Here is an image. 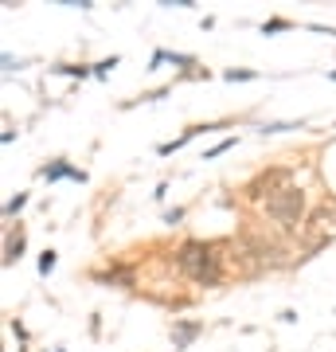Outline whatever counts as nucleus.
<instances>
[{"label": "nucleus", "mask_w": 336, "mask_h": 352, "mask_svg": "<svg viewBox=\"0 0 336 352\" xmlns=\"http://www.w3.org/2000/svg\"><path fill=\"white\" fill-rule=\"evenodd\" d=\"M55 270V251H43L39 254V274H51Z\"/></svg>", "instance_id": "nucleus-6"}, {"label": "nucleus", "mask_w": 336, "mask_h": 352, "mask_svg": "<svg viewBox=\"0 0 336 352\" xmlns=\"http://www.w3.org/2000/svg\"><path fill=\"white\" fill-rule=\"evenodd\" d=\"M24 204H27V196H16V200H8V208H4V212H8V215H16L20 208H24Z\"/></svg>", "instance_id": "nucleus-11"}, {"label": "nucleus", "mask_w": 336, "mask_h": 352, "mask_svg": "<svg viewBox=\"0 0 336 352\" xmlns=\"http://www.w3.org/2000/svg\"><path fill=\"white\" fill-rule=\"evenodd\" d=\"M43 176L47 180H63V176H71V180H87V173H78V168H71V164H51V168H43Z\"/></svg>", "instance_id": "nucleus-4"}, {"label": "nucleus", "mask_w": 336, "mask_h": 352, "mask_svg": "<svg viewBox=\"0 0 336 352\" xmlns=\"http://www.w3.org/2000/svg\"><path fill=\"white\" fill-rule=\"evenodd\" d=\"M286 28H289V20H266V24H262V32L270 36V32H286Z\"/></svg>", "instance_id": "nucleus-9"}, {"label": "nucleus", "mask_w": 336, "mask_h": 352, "mask_svg": "<svg viewBox=\"0 0 336 352\" xmlns=\"http://www.w3.org/2000/svg\"><path fill=\"white\" fill-rule=\"evenodd\" d=\"M301 212H305V192H301L298 184H282V188H274L266 196V215H270L282 231H298Z\"/></svg>", "instance_id": "nucleus-2"}, {"label": "nucleus", "mask_w": 336, "mask_h": 352, "mask_svg": "<svg viewBox=\"0 0 336 352\" xmlns=\"http://www.w3.org/2000/svg\"><path fill=\"white\" fill-rule=\"evenodd\" d=\"M176 266L199 286H215L219 282V254H215L212 243H184L176 251Z\"/></svg>", "instance_id": "nucleus-1"}, {"label": "nucleus", "mask_w": 336, "mask_h": 352, "mask_svg": "<svg viewBox=\"0 0 336 352\" xmlns=\"http://www.w3.org/2000/svg\"><path fill=\"white\" fill-rule=\"evenodd\" d=\"M199 333H203L199 321H172V344H176V349H188Z\"/></svg>", "instance_id": "nucleus-3"}, {"label": "nucleus", "mask_w": 336, "mask_h": 352, "mask_svg": "<svg viewBox=\"0 0 336 352\" xmlns=\"http://www.w3.org/2000/svg\"><path fill=\"white\" fill-rule=\"evenodd\" d=\"M282 129H298V122H270V126H262V133H282Z\"/></svg>", "instance_id": "nucleus-8"}, {"label": "nucleus", "mask_w": 336, "mask_h": 352, "mask_svg": "<svg viewBox=\"0 0 336 352\" xmlns=\"http://www.w3.org/2000/svg\"><path fill=\"white\" fill-rule=\"evenodd\" d=\"M223 78H231V82H247V78H254V71H227Z\"/></svg>", "instance_id": "nucleus-10"}, {"label": "nucleus", "mask_w": 336, "mask_h": 352, "mask_svg": "<svg viewBox=\"0 0 336 352\" xmlns=\"http://www.w3.org/2000/svg\"><path fill=\"white\" fill-rule=\"evenodd\" d=\"M113 67H117V55H110V59H102V63L94 67V75H98V78H102V75H110Z\"/></svg>", "instance_id": "nucleus-7"}, {"label": "nucleus", "mask_w": 336, "mask_h": 352, "mask_svg": "<svg viewBox=\"0 0 336 352\" xmlns=\"http://www.w3.org/2000/svg\"><path fill=\"white\" fill-rule=\"evenodd\" d=\"M231 145H235V138H223V141H215L212 149L203 153V161H212V157H219V153H227V149H231Z\"/></svg>", "instance_id": "nucleus-5"}]
</instances>
